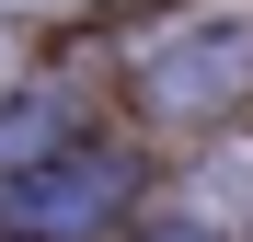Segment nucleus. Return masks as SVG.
<instances>
[{"label": "nucleus", "mask_w": 253, "mask_h": 242, "mask_svg": "<svg viewBox=\"0 0 253 242\" xmlns=\"http://www.w3.org/2000/svg\"><path fill=\"white\" fill-rule=\"evenodd\" d=\"M150 93L173 104V115H207V104L253 93V35H196V47H173V58L150 69Z\"/></svg>", "instance_id": "1"}, {"label": "nucleus", "mask_w": 253, "mask_h": 242, "mask_svg": "<svg viewBox=\"0 0 253 242\" xmlns=\"http://www.w3.org/2000/svg\"><path fill=\"white\" fill-rule=\"evenodd\" d=\"M115 196H126V161H69V173H46V185H12V219L23 231H92Z\"/></svg>", "instance_id": "2"}, {"label": "nucleus", "mask_w": 253, "mask_h": 242, "mask_svg": "<svg viewBox=\"0 0 253 242\" xmlns=\"http://www.w3.org/2000/svg\"><path fill=\"white\" fill-rule=\"evenodd\" d=\"M161 242H207V231H161Z\"/></svg>", "instance_id": "3"}]
</instances>
